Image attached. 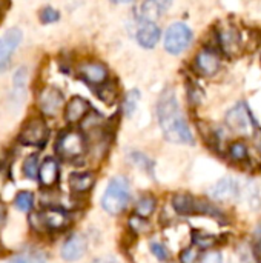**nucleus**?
Returning <instances> with one entry per match:
<instances>
[{
    "label": "nucleus",
    "mask_w": 261,
    "mask_h": 263,
    "mask_svg": "<svg viewBox=\"0 0 261 263\" xmlns=\"http://www.w3.org/2000/svg\"><path fill=\"white\" fill-rule=\"evenodd\" d=\"M218 42L222 51L229 57H234L242 51V35L234 25H226L220 29Z\"/></svg>",
    "instance_id": "11"
},
{
    "label": "nucleus",
    "mask_w": 261,
    "mask_h": 263,
    "mask_svg": "<svg viewBox=\"0 0 261 263\" xmlns=\"http://www.w3.org/2000/svg\"><path fill=\"white\" fill-rule=\"evenodd\" d=\"M60 18V12L57 9H54L52 6H45L40 11V20L43 23H54Z\"/></svg>",
    "instance_id": "31"
},
{
    "label": "nucleus",
    "mask_w": 261,
    "mask_h": 263,
    "mask_svg": "<svg viewBox=\"0 0 261 263\" xmlns=\"http://www.w3.org/2000/svg\"><path fill=\"white\" fill-rule=\"evenodd\" d=\"M38 156L37 154H31L25 159L23 162V174L28 179H37L38 177Z\"/></svg>",
    "instance_id": "27"
},
{
    "label": "nucleus",
    "mask_w": 261,
    "mask_h": 263,
    "mask_svg": "<svg viewBox=\"0 0 261 263\" xmlns=\"http://www.w3.org/2000/svg\"><path fill=\"white\" fill-rule=\"evenodd\" d=\"M188 99H189V103H191V105L197 106V105H200V103L203 102L205 92H203V89H202L198 85L191 83V85L188 86Z\"/></svg>",
    "instance_id": "29"
},
{
    "label": "nucleus",
    "mask_w": 261,
    "mask_h": 263,
    "mask_svg": "<svg viewBox=\"0 0 261 263\" xmlns=\"http://www.w3.org/2000/svg\"><path fill=\"white\" fill-rule=\"evenodd\" d=\"M182 263H198V251L195 248H186L180 254Z\"/></svg>",
    "instance_id": "32"
},
{
    "label": "nucleus",
    "mask_w": 261,
    "mask_h": 263,
    "mask_svg": "<svg viewBox=\"0 0 261 263\" xmlns=\"http://www.w3.org/2000/svg\"><path fill=\"white\" fill-rule=\"evenodd\" d=\"M6 206L0 202V234H2V231H3V228H5V225H6Z\"/></svg>",
    "instance_id": "37"
},
{
    "label": "nucleus",
    "mask_w": 261,
    "mask_h": 263,
    "mask_svg": "<svg viewBox=\"0 0 261 263\" xmlns=\"http://www.w3.org/2000/svg\"><path fill=\"white\" fill-rule=\"evenodd\" d=\"M229 156L235 162H246L249 159V146L243 140H235L229 145Z\"/></svg>",
    "instance_id": "24"
},
{
    "label": "nucleus",
    "mask_w": 261,
    "mask_h": 263,
    "mask_svg": "<svg viewBox=\"0 0 261 263\" xmlns=\"http://www.w3.org/2000/svg\"><path fill=\"white\" fill-rule=\"evenodd\" d=\"M63 100H65V97L60 89H57L54 86H45L38 94V108L43 116L54 117L60 111Z\"/></svg>",
    "instance_id": "10"
},
{
    "label": "nucleus",
    "mask_w": 261,
    "mask_h": 263,
    "mask_svg": "<svg viewBox=\"0 0 261 263\" xmlns=\"http://www.w3.org/2000/svg\"><path fill=\"white\" fill-rule=\"evenodd\" d=\"M78 72L91 85H105L108 79V69L100 62H85L78 66Z\"/></svg>",
    "instance_id": "15"
},
{
    "label": "nucleus",
    "mask_w": 261,
    "mask_h": 263,
    "mask_svg": "<svg viewBox=\"0 0 261 263\" xmlns=\"http://www.w3.org/2000/svg\"><path fill=\"white\" fill-rule=\"evenodd\" d=\"M195 69L197 72H200L202 76H214L222 65V60L218 57V54L209 48L202 49L197 55H195Z\"/></svg>",
    "instance_id": "12"
},
{
    "label": "nucleus",
    "mask_w": 261,
    "mask_h": 263,
    "mask_svg": "<svg viewBox=\"0 0 261 263\" xmlns=\"http://www.w3.org/2000/svg\"><path fill=\"white\" fill-rule=\"evenodd\" d=\"M98 96H100V99H102L103 102L112 103V102L115 100V96H117L114 85H112V83H105V85H102V86H100V91H98Z\"/></svg>",
    "instance_id": "30"
},
{
    "label": "nucleus",
    "mask_w": 261,
    "mask_h": 263,
    "mask_svg": "<svg viewBox=\"0 0 261 263\" xmlns=\"http://www.w3.org/2000/svg\"><path fill=\"white\" fill-rule=\"evenodd\" d=\"M138 102H140V91L138 89H129L123 99V114L126 117H131L134 114V111L137 109L138 106Z\"/></svg>",
    "instance_id": "25"
},
{
    "label": "nucleus",
    "mask_w": 261,
    "mask_h": 263,
    "mask_svg": "<svg viewBox=\"0 0 261 263\" xmlns=\"http://www.w3.org/2000/svg\"><path fill=\"white\" fill-rule=\"evenodd\" d=\"M198 263H223V257L220 251H209L205 256H202Z\"/></svg>",
    "instance_id": "34"
},
{
    "label": "nucleus",
    "mask_w": 261,
    "mask_h": 263,
    "mask_svg": "<svg viewBox=\"0 0 261 263\" xmlns=\"http://www.w3.org/2000/svg\"><path fill=\"white\" fill-rule=\"evenodd\" d=\"M58 176H60V168H58L57 160H54L51 157L45 159L38 170V180H40L42 186L52 188L58 182Z\"/></svg>",
    "instance_id": "18"
},
{
    "label": "nucleus",
    "mask_w": 261,
    "mask_h": 263,
    "mask_svg": "<svg viewBox=\"0 0 261 263\" xmlns=\"http://www.w3.org/2000/svg\"><path fill=\"white\" fill-rule=\"evenodd\" d=\"M211 196L220 202H235L240 197V186L232 177H225L211 190Z\"/></svg>",
    "instance_id": "14"
},
{
    "label": "nucleus",
    "mask_w": 261,
    "mask_h": 263,
    "mask_svg": "<svg viewBox=\"0 0 261 263\" xmlns=\"http://www.w3.org/2000/svg\"><path fill=\"white\" fill-rule=\"evenodd\" d=\"M192 31L188 25L185 23H172L168 29H166V34H165V49L172 54V55H178L182 54L185 49H188L192 43Z\"/></svg>",
    "instance_id": "5"
},
{
    "label": "nucleus",
    "mask_w": 261,
    "mask_h": 263,
    "mask_svg": "<svg viewBox=\"0 0 261 263\" xmlns=\"http://www.w3.org/2000/svg\"><path fill=\"white\" fill-rule=\"evenodd\" d=\"M131 199V190H129V182L123 176H117L111 179L103 199H102V206L108 214L117 216L125 208L128 206Z\"/></svg>",
    "instance_id": "2"
},
{
    "label": "nucleus",
    "mask_w": 261,
    "mask_h": 263,
    "mask_svg": "<svg viewBox=\"0 0 261 263\" xmlns=\"http://www.w3.org/2000/svg\"><path fill=\"white\" fill-rule=\"evenodd\" d=\"M29 220H31V227H34L35 230L58 231L68 227L69 216L63 208L57 206V208H45L43 211L32 214Z\"/></svg>",
    "instance_id": "6"
},
{
    "label": "nucleus",
    "mask_w": 261,
    "mask_h": 263,
    "mask_svg": "<svg viewBox=\"0 0 261 263\" xmlns=\"http://www.w3.org/2000/svg\"><path fill=\"white\" fill-rule=\"evenodd\" d=\"M132 159H134L135 165H138V166H142V168H145L148 171H149V166H152V162L146 156H143L142 153H134L132 154Z\"/></svg>",
    "instance_id": "35"
},
{
    "label": "nucleus",
    "mask_w": 261,
    "mask_h": 263,
    "mask_svg": "<svg viewBox=\"0 0 261 263\" xmlns=\"http://www.w3.org/2000/svg\"><path fill=\"white\" fill-rule=\"evenodd\" d=\"M135 37L143 48H154L160 39V28L155 25V22L140 20Z\"/></svg>",
    "instance_id": "16"
},
{
    "label": "nucleus",
    "mask_w": 261,
    "mask_h": 263,
    "mask_svg": "<svg viewBox=\"0 0 261 263\" xmlns=\"http://www.w3.org/2000/svg\"><path fill=\"white\" fill-rule=\"evenodd\" d=\"M23 32L20 28H9L0 37V71L6 69L11 63V59L20 45Z\"/></svg>",
    "instance_id": "9"
},
{
    "label": "nucleus",
    "mask_w": 261,
    "mask_h": 263,
    "mask_svg": "<svg viewBox=\"0 0 261 263\" xmlns=\"http://www.w3.org/2000/svg\"><path fill=\"white\" fill-rule=\"evenodd\" d=\"M88 250V242L82 234H72L62 247V257L66 262L80 260Z\"/></svg>",
    "instance_id": "13"
},
{
    "label": "nucleus",
    "mask_w": 261,
    "mask_h": 263,
    "mask_svg": "<svg viewBox=\"0 0 261 263\" xmlns=\"http://www.w3.org/2000/svg\"><path fill=\"white\" fill-rule=\"evenodd\" d=\"M155 205H157V202L152 196H142L135 203V214L146 219L154 213Z\"/></svg>",
    "instance_id": "23"
},
{
    "label": "nucleus",
    "mask_w": 261,
    "mask_h": 263,
    "mask_svg": "<svg viewBox=\"0 0 261 263\" xmlns=\"http://www.w3.org/2000/svg\"><path fill=\"white\" fill-rule=\"evenodd\" d=\"M157 117L160 128L165 137L174 143H185L192 145L194 136L191 133L186 119L182 114L175 91L172 88H166L157 102Z\"/></svg>",
    "instance_id": "1"
},
{
    "label": "nucleus",
    "mask_w": 261,
    "mask_h": 263,
    "mask_svg": "<svg viewBox=\"0 0 261 263\" xmlns=\"http://www.w3.org/2000/svg\"><path fill=\"white\" fill-rule=\"evenodd\" d=\"M226 123L237 133H258V125L245 102L237 103L226 116Z\"/></svg>",
    "instance_id": "7"
},
{
    "label": "nucleus",
    "mask_w": 261,
    "mask_h": 263,
    "mask_svg": "<svg viewBox=\"0 0 261 263\" xmlns=\"http://www.w3.org/2000/svg\"><path fill=\"white\" fill-rule=\"evenodd\" d=\"M129 227H131V230L135 234H145V233H148L151 230L149 222L145 217H140L137 214H134V216L129 217Z\"/></svg>",
    "instance_id": "28"
},
{
    "label": "nucleus",
    "mask_w": 261,
    "mask_h": 263,
    "mask_svg": "<svg viewBox=\"0 0 261 263\" xmlns=\"http://www.w3.org/2000/svg\"><path fill=\"white\" fill-rule=\"evenodd\" d=\"M8 179H9V171L5 165H0V193L5 190L6 183H8Z\"/></svg>",
    "instance_id": "36"
},
{
    "label": "nucleus",
    "mask_w": 261,
    "mask_h": 263,
    "mask_svg": "<svg viewBox=\"0 0 261 263\" xmlns=\"http://www.w3.org/2000/svg\"><path fill=\"white\" fill-rule=\"evenodd\" d=\"M169 5L171 3H168V2H146V3H143L142 12H140V20L154 22L162 14H165V11L169 8Z\"/></svg>",
    "instance_id": "20"
},
{
    "label": "nucleus",
    "mask_w": 261,
    "mask_h": 263,
    "mask_svg": "<svg viewBox=\"0 0 261 263\" xmlns=\"http://www.w3.org/2000/svg\"><path fill=\"white\" fill-rule=\"evenodd\" d=\"M89 102L80 96L72 97L65 108V120L68 123H78L89 114Z\"/></svg>",
    "instance_id": "17"
},
{
    "label": "nucleus",
    "mask_w": 261,
    "mask_h": 263,
    "mask_svg": "<svg viewBox=\"0 0 261 263\" xmlns=\"http://www.w3.org/2000/svg\"><path fill=\"white\" fill-rule=\"evenodd\" d=\"M172 208L180 216L191 214H208V216H220V211L208 200L197 199L191 194H175L172 197Z\"/></svg>",
    "instance_id": "4"
},
{
    "label": "nucleus",
    "mask_w": 261,
    "mask_h": 263,
    "mask_svg": "<svg viewBox=\"0 0 261 263\" xmlns=\"http://www.w3.org/2000/svg\"><path fill=\"white\" fill-rule=\"evenodd\" d=\"M151 251H152V254H154L158 260H162V262H165V260L169 259V251H168L166 247L162 245V243H151Z\"/></svg>",
    "instance_id": "33"
},
{
    "label": "nucleus",
    "mask_w": 261,
    "mask_h": 263,
    "mask_svg": "<svg viewBox=\"0 0 261 263\" xmlns=\"http://www.w3.org/2000/svg\"><path fill=\"white\" fill-rule=\"evenodd\" d=\"M217 242H218V239L214 234H209V233H205V231H198V230L192 231V243L197 248H200V250H209Z\"/></svg>",
    "instance_id": "22"
},
{
    "label": "nucleus",
    "mask_w": 261,
    "mask_h": 263,
    "mask_svg": "<svg viewBox=\"0 0 261 263\" xmlns=\"http://www.w3.org/2000/svg\"><path fill=\"white\" fill-rule=\"evenodd\" d=\"M95 183V176L92 173H72L69 176V186L74 193H86Z\"/></svg>",
    "instance_id": "19"
},
{
    "label": "nucleus",
    "mask_w": 261,
    "mask_h": 263,
    "mask_svg": "<svg viewBox=\"0 0 261 263\" xmlns=\"http://www.w3.org/2000/svg\"><path fill=\"white\" fill-rule=\"evenodd\" d=\"M86 149V140L80 131L66 129L62 131L55 142V153L63 160H75L83 156Z\"/></svg>",
    "instance_id": "3"
},
{
    "label": "nucleus",
    "mask_w": 261,
    "mask_h": 263,
    "mask_svg": "<svg viewBox=\"0 0 261 263\" xmlns=\"http://www.w3.org/2000/svg\"><path fill=\"white\" fill-rule=\"evenodd\" d=\"M8 263H46V254L35 248H28L17 256L11 257Z\"/></svg>",
    "instance_id": "21"
},
{
    "label": "nucleus",
    "mask_w": 261,
    "mask_h": 263,
    "mask_svg": "<svg viewBox=\"0 0 261 263\" xmlns=\"http://www.w3.org/2000/svg\"><path fill=\"white\" fill-rule=\"evenodd\" d=\"M49 139V128L42 119H31L18 134V142L26 146L43 148Z\"/></svg>",
    "instance_id": "8"
},
{
    "label": "nucleus",
    "mask_w": 261,
    "mask_h": 263,
    "mask_svg": "<svg viewBox=\"0 0 261 263\" xmlns=\"http://www.w3.org/2000/svg\"><path fill=\"white\" fill-rule=\"evenodd\" d=\"M14 206L23 213L31 211V208L34 206V194L31 191H20L14 199Z\"/></svg>",
    "instance_id": "26"
},
{
    "label": "nucleus",
    "mask_w": 261,
    "mask_h": 263,
    "mask_svg": "<svg viewBox=\"0 0 261 263\" xmlns=\"http://www.w3.org/2000/svg\"><path fill=\"white\" fill-rule=\"evenodd\" d=\"M91 263H117V260L112 259V257H105V259H97V260H94V262Z\"/></svg>",
    "instance_id": "38"
}]
</instances>
